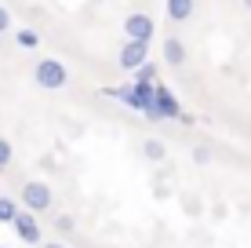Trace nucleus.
<instances>
[{"label": "nucleus", "instance_id": "nucleus-14", "mask_svg": "<svg viewBox=\"0 0 251 248\" xmlns=\"http://www.w3.org/2000/svg\"><path fill=\"white\" fill-rule=\"evenodd\" d=\"M193 161H197V165H207V161H211V150H204V146H193Z\"/></svg>", "mask_w": 251, "mask_h": 248}, {"label": "nucleus", "instance_id": "nucleus-17", "mask_svg": "<svg viewBox=\"0 0 251 248\" xmlns=\"http://www.w3.org/2000/svg\"><path fill=\"white\" fill-rule=\"evenodd\" d=\"M40 248H66V245H58V241H48V245H40Z\"/></svg>", "mask_w": 251, "mask_h": 248}, {"label": "nucleus", "instance_id": "nucleus-10", "mask_svg": "<svg viewBox=\"0 0 251 248\" xmlns=\"http://www.w3.org/2000/svg\"><path fill=\"white\" fill-rule=\"evenodd\" d=\"M19 208H22L19 201H11V197H0V223H7V226H11V219L19 216Z\"/></svg>", "mask_w": 251, "mask_h": 248}, {"label": "nucleus", "instance_id": "nucleus-3", "mask_svg": "<svg viewBox=\"0 0 251 248\" xmlns=\"http://www.w3.org/2000/svg\"><path fill=\"white\" fill-rule=\"evenodd\" d=\"M51 204H55V193H51L48 183H40V179H29V183L22 186V208H25V212L40 216V212H48Z\"/></svg>", "mask_w": 251, "mask_h": 248}, {"label": "nucleus", "instance_id": "nucleus-9", "mask_svg": "<svg viewBox=\"0 0 251 248\" xmlns=\"http://www.w3.org/2000/svg\"><path fill=\"white\" fill-rule=\"evenodd\" d=\"M142 153H146V161H164V157H168V146H164L160 139H146Z\"/></svg>", "mask_w": 251, "mask_h": 248}, {"label": "nucleus", "instance_id": "nucleus-6", "mask_svg": "<svg viewBox=\"0 0 251 248\" xmlns=\"http://www.w3.org/2000/svg\"><path fill=\"white\" fill-rule=\"evenodd\" d=\"M11 226H15V234H19L25 245H40V223H37V216H33V212L19 208V216L11 219Z\"/></svg>", "mask_w": 251, "mask_h": 248}, {"label": "nucleus", "instance_id": "nucleus-16", "mask_svg": "<svg viewBox=\"0 0 251 248\" xmlns=\"http://www.w3.org/2000/svg\"><path fill=\"white\" fill-rule=\"evenodd\" d=\"M73 226H76V223H73V216H58V230H66V234H69Z\"/></svg>", "mask_w": 251, "mask_h": 248}, {"label": "nucleus", "instance_id": "nucleus-4", "mask_svg": "<svg viewBox=\"0 0 251 248\" xmlns=\"http://www.w3.org/2000/svg\"><path fill=\"white\" fill-rule=\"evenodd\" d=\"M124 37L127 40H142V44H150L153 40V19L146 11H135L124 19Z\"/></svg>", "mask_w": 251, "mask_h": 248}, {"label": "nucleus", "instance_id": "nucleus-18", "mask_svg": "<svg viewBox=\"0 0 251 248\" xmlns=\"http://www.w3.org/2000/svg\"><path fill=\"white\" fill-rule=\"evenodd\" d=\"M244 7H248V11H251V0H244Z\"/></svg>", "mask_w": 251, "mask_h": 248}, {"label": "nucleus", "instance_id": "nucleus-15", "mask_svg": "<svg viewBox=\"0 0 251 248\" xmlns=\"http://www.w3.org/2000/svg\"><path fill=\"white\" fill-rule=\"evenodd\" d=\"M7 29H11V11L0 7V33H7Z\"/></svg>", "mask_w": 251, "mask_h": 248}, {"label": "nucleus", "instance_id": "nucleus-1", "mask_svg": "<svg viewBox=\"0 0 251 248\" xmlns=\"http://www.w3.org/2000/svg\"><path fill=\"white\" fill-rule=\"evenodd\" d=\"M178 117H182V106H178V99L157 81V84H153V110L146 113V121H178Z\"/></svg>", "mask_w": 251, "mask_h": 248}, {"label": "nucleus", "instance_id": "nucleus-12", "mask_svg": "<svg viewBox=\"0 0 251 248\" xmlns=\"http://www.w3.org/2000/svg\"><path fill=\"white\" fill-rule=\"evenodd\" d=\"M15 40H19V48H37L40 44V33L37 29H19V33H15Z\"/></svg>", "mask_w": 251, "mask_h": 248}, {"label": "nucleus", "instance_id": "nucleus-19", "mask_svg": "<svg viewBox=\"0 0 251 248\" xmlns=\"http://www.w3.org/2000/svg\"><path fill=\"white\" fill-rule=\"evenodd\" d=\"M0 248H7V245H0Z\"/></svg>", "mask_w": 251, "mask_h": 248}, {"label": "nucleus", "instance_id": "nucleus-2", "mask_svg": "<svg viewBox=\"0 0 251 248\" xmlns=\"http://www.w3.org/2000/svg\"><path fill=\"white\" fill-rule=\"evenodd\" d=\"M33 81H37V88H44V91H58V88H66L69 73H66V66L58 62V58H40L37 70H33Z\"/></svg>", "mask_w": 251, "mask_h": 248}, {"label": "nucleus", "instance_id": "nucleus-11", "mask_svg": "<svg viewBox=\"0 0 251 248\" xmlns=\"http://www.w3.org/2000/svg\"><path fill=\"white\" fill-rule=\"evenodd\" d=\"M135 81H138V84H157V66H153L150 58H146V62L135 70Z\"/></svg>", "mask_w": 251, "mask_h": 248}, {"label": "nucleus", "instance_id": "nucleus-13", "mask_svg": "<svg viewBox=\"0 0 251 248\" xmlns=\"http://www.w3.org/2000/svg\"><path fill=\"white\" fill-rule=\"evenodd\" d=\"M11 157H15L11 142H7V139H0V168H7V165H11Z\"/></svg>", "mask_w": 251, "mask_h": 248}, {"label": "nucleus", "instance_id": "nucleus-5", "mask_svg": "<svg viewBox=\"0 0 251 248\" xmlns=\"http://www.w3.org/2000/svg\"><path fill=\"white\" fill-rule=\"evenodd\" d=\"M146 58H150V44H142V40H124V48H120V70L135 73Z\"/></svg>", "mask_w": 251, "mask_h": 248}, {"label": "nucleus", "instance_id": "nucleus-8", "mask_svg": "<svg viewBox=\"0 0 251 248\" xmlns=\"http://www.w3.org/2000/svg\"><path fill=\"white\" fill-rule=\"evenodd\" d=\"M164 62H168V66H182L186 62V44H182V40H178V37H164Z\"/></svg>", "mask_w": 251, "mask_h": 248}, {"label": "nucleus", "instance_id": "nucleus-7", "mask_svg": "<svg viewBox=\"0 0 251 248\" xmlns=\"http://www.w3.org/2000/svg\"><path fill=\"white\" fill-rule=\"evenodd\" d=\"M164 11H168L171 22H189V19H193V11H197V0H168Z\"/></svg>", "mask_w": 251, "mask_h": 248}]
</instances>
